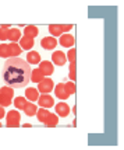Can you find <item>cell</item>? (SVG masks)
Masks as SVG:
<instances>
[{
	"mask_svg": "<svg viewBox=\"0 0 124 150\" xmlns=\"http://www.w3.org/2000/svg\"><path fill=\"white\" fill-rule=\"evenodd\" d=\"M53 81L50 79H43L42 81H39V86H38V91L43 93V94H47V93H50L53 90Z\"/></svg>",
	"mask_w": 124,
	"mask_h": 150,
	"instance_id": "277c9868",
	"label": "cell"
},
{
	"mask_svg": "<svg viewBox=\"0 0 124 150\" xmlns=\"http://www.w3.org/2000/svg\"><path fill=\"white\" fill-rule=\"evenodd\" d=\"M7 126L8 128H17V126H20V114L17 111H11L7 114Z\"/></svg>",
	"mask_w": 124,
	"mask_h": 150,
	"instance_id": "3957f363",
	"label": "cell"
},
{
	"mask_svg": "<svg viewBox=\"0 0 124 150\" xmlns=\"http://www.w3.org/2000/svg\"><path fill=\"white\" fill-rule=\"evenodd\" d=\"M68 96H70V93H68V90H67L65 84L60 83V84L56 86V97H57V98L65 100V98H68Z\"/></svg>",
	"mask_w": 124,
	"mask_h": 150,
	"instance_id": "9c48e42d",
	"label": "cell"
},
{
	"mask_svg": "<svg viewBox=\"0 0 124 150\" xmlns=\"http://www.w3.org/2000/svg\"><path fill=\"white\" fill-rule=\"evenodd\" d=\"M43 77H45V76L40 73L39 69H38V70H33V72L31 73V80H32V81H35V83H39V81H42V80H43Z\"/></svg>",
	"mask_w": 124,
	"mask_h": 150,
	"instance_id": "ffe728a7",
	"label": "cell"
},
{
	"mask_svg": "<svg viewBox=\"0 0 124 150\" xmlns=\"http://www.w3.org/2000/svg\"><path fill=\"white\" fill-rule=\"evenodd\" d=\"M8 51H10V56H11V55H20L21 53L20 46H17V44H11V45H8Z\"/></svg>",
	"mask_w": 124,
	"mask_h": 150,
	"instance_id": "44dd1931",
	"label": "cell"
},
{
	"mask_svg": "<svg viewBox=\"0 0 124 150\" xmlns=\"http://www.w3.org/2000/svg\"><path fill=\"white\" fill-rule=\"evenodd\" d=\"M7 25H3V28L0 30V39L1 41H4V39H7Z\"/></svg>",
	"mask_w": 124,
	"mask_h": 150,
	"instance_id": "d4e9b609",
	"label": "cell"
},
{
	"mask_svg": "<svg viewBox=\"0 0 124 150\" xmlns=\"http://www.w3.org/2000/svg\"><path fill=\"white\" fill-rule=\"evenodd\" d=\"M22 110H24V112H25L28 117H32V115H35L36 114V111H38V108H36V105L35 104H29V103H26L24 107H22Z\"/></svg>",
	"mask_w": 124,
	"mask_h": 150,
	"instance_id": "5bb4252c",
	"label": "cell"
},
{
	"mask_svg": "<svg viewBox=\"0 0 124 150\" xmlns=\"http://www.w3.org/2000/svg\"><path fill=\"white\" fill-rule=\"evenodd\" d=\"M47 115H49V111H47V110H39V111H38V119H39L40 122H43Z\"/></svg>",
	"mask_w": 124,
	"mask_h": 150,
	"instance_id": "603a6c76",
	"label": "cell"
},
{
	"mask_svg": "<svg viewBox=\"0 0 124 150\" xmlns=\"http://www.w3.org/2000/svg\"><path fill=\"white\" fill-rule=\"evenodd\" d=\"M56 114L59 117H67L70 114V107L65 104V103H59L56 105Z\"/></svg>",
	"mask_w": 124,
	"mask_h": 150,
	"instance_id": "7c38bea8",
	"label": "cell"
},
{
	"mask_svg": "<svg viewBox=\"0 0 124 150\" xmlns=\"http://www.w3.org/2000/svg\"><path fill=\"white\" fill-rule=\"evenodd\" d=\"M60 45L64 46V48H71L74 45V37L70 35V34H63L61 37H60Z\"/></svg>",
	"mask_w": 124,
	"mask_h": 150,
	"instance_id": "8fae6325",
	"label": "cell"
},
{
	"mask_svg": "<svg viewBox=\"0 0 124 150\" xmlns=\"http://www.w3.org/2000/svg\"><path fill=\"white\" fill-rule=\"evenodd\" d=\"M68 59L71 60V63H74V59H75V51H74V49H71V51L68 52Z\"/></svg>",
	"mask_w": 124,
	"mask_h": 150,
	"instance_id": "4316f807",
	"label": "cell"
},
{
	"mask_svg": "<svg viewBox=\"0 0 124 150\" xmlns=\"http://www.w3.org/2000/svg\"><path fill=\"white\" fill-rule=\"evenodd\" d=\"M38 35V28L33 25H28L25 28V37H29V38H35Z\"/></svg>",
	"mask_w": 124,
	"mask_h": 150,
	"instance_id": "d6986e66",
	"label": "cell"
},
{
	"mask_svg": "<svg viewBox=\"0 0 124 150\" xmlns=\"http://www.w3.org/2000/svg\"><path fill=\"white\" fill-rule=\"evenodd\" d=\"M14 96V90L11 87H3L0 90V105L1 107H7L11 104V98Z\"/></svg>",
	"mask_w": 124,
	"mask_h": 150,
	"instance_id": "7a4b0ae2",
	"label": "cell"
},
{
	"mask_svg": "<svg viewBox=\"0 0 124 150\" xmlns=\"http://www.w3.org/2000/svg\"><path fill=\"white\" fill-rule=\"evenodd\" d=\"M57 44H59V42L56 41V38H54V37H45V38H42V41H40V45H42V48H43V49H47V51L54 49Z\"/></svg>",
	"mask_w": 124,
	"mask_h": 150,
	"instance_id": "5b68a950",
	"label": "cell"
},
{
	"mask_svg": "<svg viewBox=\"0 0 124 150\" xmlns=\"http://www.w3.org/2000/svg\"><path fill=\"white\" fill-rule=\"evenodd\" d=\"M39 70L43 76H50L53 73V65L50 62H47V60H43V62H40Z\"/></svg>",
	"mask_w": 124,
	"mask_h": 150,
	"instance_id": "30bf717a",
	"label": "cell"
},
{
	"mask_svg": "<svg viewBox=\"0 0 124 150\" xmlns=\"http://www.w3.org/2000/svg\"><path fill=\"white\" fill-rule=\"evenodd\" d=\"M20 38H21V33L18 30L13 28V30H8L7 31V39H10L11 42H15V41H18Z\"/></svg>",
	"mask_w": 124,
	"mask_h": 150,
	"instance_id": "9a60e30c",
	"label": "cell"
},
{
	"mask_svg": "<svg viewBox=\"0 0 124 150\" xmlns=\"http://www.w3.org/2000/svg\"><path fill=\"white\" fill-rule=\"evenodd\" d=\"M25 97L29 100V101H36L38 98H39V94H38V90H35V88H26L25 90Z\"/></svg>",
	"mask_w": 124,
	"mask_h": 150,
	"instance_id": "2e32d148",
	"label": "cell"
},
{
	"mask_svg": "<svg viewBox=\"0 0 124 150\" xmlns=\"http://www.w3.org/2000/svg\"><path fill=\"white\" fill-rule=\"evenodd\" d=\"M0 128H1V124H0Z\"/></svg>",
	"mask_w": 124,
	"mask_h": 150,
	"instance_id": "f546056e",
	"label": "cell"
},
{
	"mask_svg": "<svg viewBox=\"0 0 124 150\" xmlns=\"http://www.w3.org/2000/svg\"><path fill=\"white\" fill-rule=\"evenodd\" d=\"M3 117H4V110H3V108L0 107V119H1Z\"/></svg>",
	"mask_w": 124,
	"mask_h": 150,
	"instance_id": "f1b7e54d",
	"label": "cell"
},
{
	"mask_svg": "<svg viewBox=\"0 0 124 150\" xmlns=\"http://www.w3.org/2000/svg\"><path fill=\"white\" fill-rule=\"evenodd\" d=\"M14 104H15V107H17V108H22V107L26 104V100H25V98H22V97H18V98H15Z\"/></svg>",
	"mask_w": 124,
	"mask_h": 150,
	"instance_id": "cb8c5ba5",
	"label": "cell"
},
{
	"mask_svg": "<svg viewBox=\"0 0 124 150\" xmlns=\"http://www.w3.org/2000/svg\"><path fill=\"white\" fill-rule=\"evenodd\" d=\"M52 60H53V63H54V65L63 66V65H65V62H67V56H65L63 52L56 51L54 53H52Z\"/></svg>",
	"mask_w": 124,
	"mask_h": 150,
	"instance_id": "8992f818",
	"label": "cell"
},
{
	"mask_svg": "<svg viewBox=\"0 0 124 150\" xmlns=\"http://www.w3.org/2000/svg\"><path fill=\"white\" fill-rule=\"evenodd\" d=\"M31 73H32V70H31L28 62L20 58H11L3 66L1 76H3V80L6 81L7 86L21 88L29 83Z\"/></svg>",
	"mask_w": 124,
	"mask_h": 150,
	"instance_id": "6da1fadb",
	"label": "cell"
},
{
	"mask_svg": "<svg viewBox=\"0 0 124 150\" xmlns=\"http://www.w3.org/2000/svg\"><path fill=\"white\" fill-rule=\"evenodd\" d=\"M38 103L42 108H50L54 105V101H53V98L50 96H47V94H43V96H40L38 98Z\"/></svg>",
	"mask_w": 124,
	"mask_h": 150,
	"instance_id": "ba28073f",
	"label": "cell"
},
{
	"mask_svg": "<svg viewBox=\"0 0 124 150\" xmlns=\"http://www.w3.org/2000/svg\"><path fill=\"white\" fill-rule=\"evenodd\" d=\"M65 87H67V90H68L70 94H74V93H75V86H74V83H67Z\"/></svg>",
	"mask_w": 124,
	"mask_h": 150,
	"instance_id": "484cf974",
	"label": "cell"
},
{
	"mask_svg": "<svg viewBox=\"0 0 124 150\" xmlns=\"http://www.w3.org/2000/svg\"><path fill=\"white\" fill-rule=\"evenodd\" d=\"M70 79H71V80L75 79V73H74V63H72V66H71V74H70Z\"/></svg>",
	"mask_w": 124,
	"mask_h": 150,
	"instance_id": "83f0119b",
	"label": "cell"
},
{
	"mask_svg": "<svg viewBox=\"0 0 124 150\" xmlns=\"http://www.w3.org/2000/svg\"><path fill=\"white\" fill-rule=\"evenodd\" d=\"M57 122H59V119H57L56 115H53V114H49V115L46 117V119L43 121V124L47 125V126H56Z\"/></svg>",
	"mask_w": 124,
	"mask_h": 150,
	"instance_id": "e0dca14e",
	"label": "cell"
},
{
	"mask_svg": "<svg viewBox=\"0 0 124 150\" xmlns=\"http://www.w3.org/2000/svg\"><path fill=\"white\" fill-rule=\"evenodd\" d=\"M21 46H22V49H31L33 46V38H29V37H24V38L21 39Z\"/></svg>",
	"mask_w": 124,
	"mask_h": 150,
	"instance_id": "ac0fdd59",
	"label": "cell"
},
{
	"mask_svg": "<svg viewBox=\"0 0 124 150\" xmlns=\"http://www.w3.org/2000/svg\"><path fill=\"white\" fill-rule=\"evenodd\" d=\"M26 62L29 65L40 63V55L38 52H35V51H31V52H28V55H26Z\"/></svg>",
	"mask_w": 124,
	"mask_h": 150,
	"instance_id": "4fadbf2b",
	"label": "cell"
},
{
	"mask_svg": "<svg viewBox=\"0 0 124 150\" xmlns=\"http://www.w3.org/2000/svg\"><path fill=\"white\" fill-rule=\"evenodd\" d=\"M72 25H49V31L52 35L54 37H59L63 34V31H67V30H71Z\"/></svg>",
	"mask_w": 124,
	"mask_h": 150,
	"instance_id": "52a82bcc",
	"label": "cell"
},
{
	"mask_svg": "<svg viewBox=\"0 0 124 150\" xmlns=\"http://www.w3.org/2000/svg\"><path fill=\"white\" fill-rule=\"evenodd\" d=\"M7 56H10L8 45H0V58H7Z\"/></svg>",
	"mask_w": 124,
	"mask_h": 150,
	"instance_id": "7402d4cb",
	"label": "cell"
}]
</instances>
